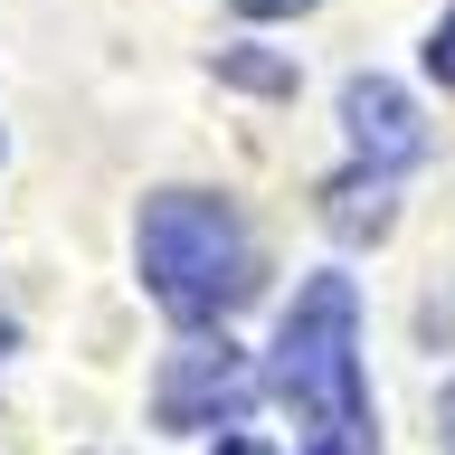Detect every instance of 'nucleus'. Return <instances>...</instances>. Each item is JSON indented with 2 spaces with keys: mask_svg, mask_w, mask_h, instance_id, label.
Returning <instances> with one entry per match:
<instances>
[{
  "mask_svg": "<svg viewBox=\"0 0 455 455\" xmlns=\"http://www.w3.org/2000/svg\"><path fill=\"white\" fill-rule=\"evenodd\" d=\"M275 398L294 408L304 455H370V379H361V294L351 275H313L275 323Z\"/></svg>",
  "mask_w": 455,
  "mask_h": 455,
  "instance_id": "nucleus-1",
  "label": "nucleus"
},
{
  "mask_svg": "<svg viewBox=\"0 0 455 455\" xmlns=\"http://www.w3.org/2000/svg\"><path fill=\"white\" fill-rule=\"evenodd\" d=\"M142 284L171 323H228V313L256 294V247L237 209L209 190H162L142 209Z\"/></svg>",
  "mask_w": 455,
  "mask_h": 455,
  "instance_id": "nucleus-2",
  "label": "nucleus"
},
{
  "mask_svg": "<svg viewBox=\"0 0 455 455\" xmlns=\"http://www.w3.org/2000/svg\"><path fill=\"white\" fill-rule=\"evenodd\" d=\"M247 398H256V370H247V351L237 341H180L162 361V379H152V418L162 427H237L247 418Z\"/></svg>",
  "mask_w": 455,
  "mask_h": 455,
  "instance_id": "nucleus-3",
  "label": "nucleus"
},
{
  "mask_svg": "<svg viewBox=\"0 0 455 455\" xmlns=\"http://www.w3.org/2000/svg\"><path fill=\"white\" fill-rule=\"evenodd\" d=\"M341 133H351V152H361V171H379V180H398V171L427 152V124L418 105L398 95L389 76H351L341 85Z\"/></svg>",
  "mask_w": 455,
  "mask_h": 455,
  "instance_id": "nucleus-4",
  "label": "nucleus"
},
{
  "mask_svg": "<svg viewBox=\"0 0 455 455\" xmlns=\"http://www.w3.org/2000/svg\"><path fill=\"white\" fill-rule=\"evenodd\" d=\"M389 219H398V180H379V171H341L332 190H323V228L332 237H389Z\"/></svg>",
  "mask_w": 455,
  "mask_h": 455,
  "instance_id": "nucleus-5",
  "label": "nucleus"
},
{
  "mask_svg": "<svg viewBox=\"0 0 455 455\" xmlns=\"http://www.w3.org/2000/svg\"><path fill=\"white\" fill-rule=\"evenodd\" d=\"M219 76L256 85V95H294V67H284V57H256V48H219Z\"/></svg>",
  "mask_w": 455,
  "mask_h": 455,
  "instance_id": "nucleus-6",
  "label": "nucleus"
},
{
  "mask_svg": "<svg viewBox=\"0 0 455 455\" xmlns=\"http://www.w3.org/2000/svg\"><path fill=\"white\" fill-rule=\"evenodd\" d=\"M427 76H436V85H455V10L436 20V38H427Z\"/></svg>",
  "mask_w": 455,
  "mask_h": 455,
  "instance_id": "nucleus-7",
  "label": "nucleus"
},
{
  "mask_svg": "<svg viewBox=\"0 0 455 455\" xmlns=\"http://www.w3.org/2000/svg\"><path fill=\"white\" fill-rule=\"evenodd\" d=\"M284 10H313V0H237V20H284Z\"/></svg>",
  "mask_w": 455,
  "mask_h": 455,
  "instance_id": "nucleus-8",
  "label": "nucleus"
},
{
  "mask_svg": "<svg viewBox=\"0 0 455 455\" xmlns=\"http://www.w3.org/2000/svg\"><path fill=\"white\" fill-rule=\"evenodd\" d=\"M219 455H275L266 436H219Z\"/></svg>",
  "mask_w": 455,
  "mask_h": 455,
  "instance_id": "nucleus-9",
  "label": "nucleus"
}]
</instances>
